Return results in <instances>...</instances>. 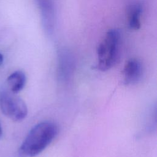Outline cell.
Wrapping results in <instances>:
<instances>
[{
	"label": "cell",
	"mask_w": 157,
	"mask_h": 157,
	"mask_svg": "<svg viewBox=\"0 0 157 157\" xmlns=\"http://www.w3.org/2000/svg\"><path fill=\"white\" fill-rule=\"evenodd\" d=\"M40 9L42 24L45 32L53 34L56 25V11L54 0H36Z\"/></svg>",
	"instance_id": "4"
},
{
	"label": "cell",
	"mask_w": 157,
	"mask_h": 157,
	"mask_svg": "<svg viewBox=\"0 0 157 157\" xmlns=\"http://www.w3.org/2000/svg\"><path fill=\"white\" fill-rule=\"evenodd\" d=\"M2 128L0 124V138L2 137Z\"/></svg>",
	"instance_id": "9"
},
{
	"label": "cell",
	"mask_w": 157,
	"mask_h": 157,
	"mask_svg": "<svg viewBox=\"0 0 157 157\" xmlns=\"http://www.w3.org/2000/svg\"><path fill=\"white\" fill-rule=\"evenodd\" d=\"M0 107L4 115L15 121L23 120L28 114L26 103L13 93H5L1 96Z\"/></svg>",
	"instance_id": "3"
},
{
	"label": "cell",
	"mask_w": 157,
	"mask_h": 157,
	"mask_svg": "<svg viewBox=\"0 0 157 157\" xmlns=\"http://www.w3.org/2000/svg\"><path fill=\"white\" fill-rule=\"evenodd\" d=\"M3 60H4L3 55L0 53V66L2 65V63H3Z\"/></svg>",
	"instance_id": "8"
},
{
	"label": "cell",
	"mask_w": 157,
	"mask_h": 157,
	"mask_svg": "<svg viewBox=\"0 0 157 157\" xmlns=\"http://www.w3.org/2000/svg\"><path fill=\"white\" fill-rule=\"evenodd\" d=\"M57 125L51 121H42L31 128L18 149L21 157H34L44 151L57 136Z\"/></svg>",
	"instance_id": "1"
},
{
	"label": "cell",
	"mask_w": 157,
	"mask_h": 157,
	"mask_svg": "<svg viewBox=\"0 0 157 157\" xmlns=\"http://www.w3.org/2000/svg\"><path fill=\"white\" fill-rule=\"evenodd\" d=\"M120 34L117 29L109 31L97 48L98 68L105 71L117 62L120 48Z\"/></svg>",
	"instance_id": "2"
},
{
	"label": "cell",
	"mask_w": 157,
	"mask_h": 157,
	"mask_svg": "<svg viewBox=\"0 0 157 157\" xmlns=\"http://www.w3.org/2000/svg\"><path fill=\"white\" fill-rule=\"evenodd\" d=\"M144 68L141 62L137 59L128 60L123 69V80L127 85L138 83L143 76Z\"/></svg>",
	"instance_id": "5"
},
{
	"label": "cell",
	"mask_w": 157,
	"mask_h": 157,
	"mask_svg": "<svg viewBox=\"0 0 157 157\" xmlns=\"http://www.w3.org/2000/svg\"><path fill=\"white\" fill-rule=\"evenodd\" d=\"M142 12L143 5L139 0H131L127 5V21L128 26L131 29L137 30L140 29Z\"/></svg>",
	"instance_id": "6"
},
{
	"label": "cell",
	"mask_w": 157,
	"mask_h": 157,
	"mask_svg": "<svg viewBox=\"0 0 157 157\" xmlns=\"http://www.w3.org/2000/svg\"><path fill=\"white\" fill-rule=\"evenodd\" d=\"M26 81L25 74L21 71H17L12 73L7 79L9 88L13 94H17L23 89Z\"/></svg>",
	"instance_id": "7"
}]
</instances>
